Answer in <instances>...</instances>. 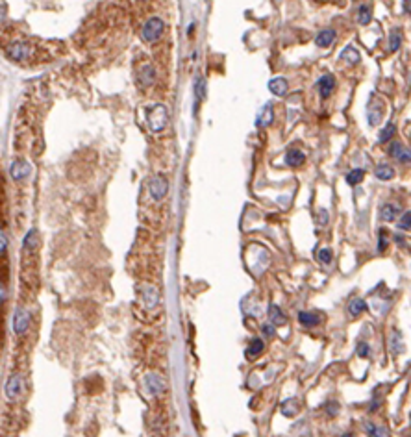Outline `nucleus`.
<instances>
[{"label": "nucleus", "mask_w": 411, "mask_h": 437, "mask_svg": "<svg viewBox=\"0 0 411 437\" xmlns=\"http://www.w3.org/2000/svg\"><path fill=\"white\" fill-rule=\"evenodd\" d=\"M22 391V376L21 374H11L6 382V396L9 400H15Z\"/></svg>", "instance_id": "6e6552de"}, {"label": "nucleus", "mask_w": 411, "mask_h": 437, "mask_svg": "<svg viewBox=\"0 0 411 437\" xmlns=\"http://www.w3.org/2000/svg\"><path fill=\"white\" fill-rule=\"evenodd\" d=\"M269 89L274 97H284L287 91V80L285 78H274L269 82Z\"/></svg>", "instance_id": "f3484780"}, {"label": "nucleus", "mask_w": 411, "mask_h": 437, "mask_svg": "<svg viewBox=\"0 0 411 437\" xmlns=\"http://www.w3.org/2000/svg\"><path fill=\"white\" fill-rule=\"evenodd\" d=\"M365 430L370 437H391L389 430L385 426H378V424L372 423H365Z\"/></svg>", "instance_id": "412c9836"}, {"label": "nucleus", "mask_w": 411, "mask_h": 437, "mask_svg": "<svg viewBox=\"0 0 411 437\" xmlns=\"http://www.w3.org/2000/svg\"><path fill=\"white\" fill-rule=\"evenodd\" d=\"M317 87H319L320 97H322V99H328L333 93V87H335V78H333L332 74H324V76L319 80Z\"/></svg>", "instance_id": "1a4fd4ad"}, {"label": "nucleus", "mask_w": 411, "mask_h": 437, "mask_svg": "<svg viewBox=\"0 0 411 437\" xmlns=\"http://www.w3.org/2000/svg\"><path fill=\"white\" fill-rule=\"evenodd\" d=\"M365 310H367V302L363 298H352L350 304H348V313L352 317H360Z\"/></svg>", "instance_id": "6ab92c4d"}, {"label": "nucleus", "mask_w": 411, "mask_h": 437, "mask_svg": "<svg viewBox=\"0 0 411 437\" xmlns=\"http://www.w3.org/2000/svg\"><path fill=\"white\" fill-rule=\"evenodd\" d=\"M282 413H284L285 417L297 415V413H298V402L295 400V398H289V400H285L284 404H282Z\"/></svg>", "instance_id": "a878e982"}, {"label": "nucleus", "mask_w": 411, "mask_h": 437, "mask_svg": "<svg viewBox=\"0 0 411 437\" xmlns=\"http://www.w3.org/2000/svg\"><path fill=\"white\" fill-rule=\"evenodd\" d=\"M270 122H272V106L267 104V106L263 108V113L259 115V119L256 120V124L259 128H265V126H269Z\"/></svg>", "instance_id": "5701e85b"}, {"label": "nucleus", "mask_w": 411, "mask_h": 437, "mask_svg": "<svg viewBox=\"0 0 411 437\" xmlns=\"http://www.w3.org/2000/svg\"><path fill=\"white\" fill-rule=\"evenodd\" d=\"M28 323H30V315L28 311L24 308H17L13 313V331L17 335H22L24 331L28 330Z\"/></svg>", "instance_id": "423d86ee"}, {"label": "nucleus", "mask_w": 411, "mask_h": 437, "mask_svg": "<svg viewBox=\"0 0 411 437\" xmlns=\"http://www.w3.org/2000/svg\"><path fill=\"white\" fill-rule=\"evenodd\" d=\"M319 217H320L319 218L320 224H322V226L326 224V222H328V212H326V210H320V212H319Z\"/></svg>", "instance_id": "4c0bfd02"}, {"label": "nucleus", "mask_w": 411, "mask_h": 437, "mask_svg": "<svg viewBox=\"0 0 411 437\" xmlns=\"http://www.w3.org/2000/svg\"><path fill=\"white\" fill-rule=\"evenodd\" d=\"M382 120V108H369V124L370 126H378Z\"/></svg>", "instance_id": "c756f323"}, {"label": "nucleus", "mask_w": 411, "mask_h": 437, "mask_svg": "<svg viewBox=\"0 0 411 437\" xmlns=\"http://www.w3.org/2000/svg\"><path fill=\"white\" fill-rule=\"evenodd\" d=\"M149 191H150V197L154 198V200H161V198L167 195V191H169V182H167V178L161 176V174L152 176L149 182Z\"/></svg>", "instance_id": "7ed1b4c3"}, {"label": "nucleus", "mask_w": 411, "mask_h": 437, "mask_svg": "<svg viewBox=\"0 0 411 437\" xmlns=\"http://www.w3.org/2000/svg\"><path fill=\"white\" fill-rule=\"evenodd\" d=\"M37 243H39V237H37V230H30L28 233H26V237H24V250L26 252H30V250H34V248H37Z\"/></svg>", "instance_id": "b1692460"}, {"label": "nucleus", "mask_w": 411, "mask_h": 437, "mask_svg": "<svg viewBox=\"0 0 411 437\" xmlns=\"http://www.w3.org/2000/svg\"><path fill=\"white\" fill-rule=\"evenodd\" d=\"M263 333H265V335H274V333H276V330H274V325L270 323V325L263 326Z\"/></svg>", "instance_id": "e433bc0d"}, {"label": "nucleus", "mask_w": 411, "mask_h": 437, "mask_svg": "<svg viewBox=\"0 0 411 437\" xmlns=\"http://www.w3.org/2000/svg\"><path fill=\"white\" fill-rule=\"evenodd\" d=\"M30 174H32V165L26 160H17L9 167V176L13 178L15 182H21L24 178H28Z\"/></svg>", "instance_id": "39448f33"}, {"label": "nucleus", "mask_w": 411, "mask_h": 437, "mask_svg": "<svg viewBox=\"0 0 411 437\" xmlns=\"http://www.w3.org/2000/svg\"><path fill=\"white\" fill-rule=\"evenodd\" d=\"M389 345H391V352L393 354H400L404 350V343H402V335L398 333L397 330L391 333V339H389Z\"/></svg>", "instance_id": "4be33fe9"}, {"label": "nucleus", "mask_w": 411, "mask_h": 437, "mask_svg": "<svg viewBox=\"0 0 411 437\" xmlns=\"http://www.w3.org/2000/svg\"><path fill=\"white\" fill-rule=\"evenodd\" d=\"M304 162H306V154L302 150H298V148H291L289 152L285 154V163H287L289 167H300Z\"/></svg>", "instance_id": "f8f14e48"}, {"label": "nucleus", "mask_w": 411, "mask_h": 437, "mask_svg": "<svg viewBox=\"0 0 411 437\" xmlns=\"http://www.w3.org/2000/svg\"><path fill=\"white\" fill-rule=\"evenodd\" d=\"M156 82V71H154V67H143L141 72H139V84L145 85V87H150V85Z\"/></svg>", "instance_id": "dca6fc26"}, {"label": "nucleus", "mask_w": 411, "mask_h": 437, "mask_svg": "<svg viewBox=\"0 0 411 437\" xmlns=\"http://www.w3.org/2000/svg\"><path fill=\"white\" fill-rule=\"evenodd\" d=\"M387 230H380L378 232V237H380V241H378V252H383L385 248H387V243H389V237H387Z\"/></svg>", "instance_id": "2f4dec72"}, {"label": "nucleus", "mask_w": 411, "mask_h": 437, "mask_svg": "<svg viewBox=\"0 0 411 437\" xmlns=\"http://www.w3.org/2000/svg\"><path fill=\"white\" fill-rule=\"evenodd\" d=\"M356 352H358V356H360V358H369L370 346L361 341V343H358V346H356Z\"/></svg>", "instance_id": "f704fd0d"}, {"label": "nucleus", "mask_w": 411, "mask_h": 437, "mask_svg": "<svg viewBox=\"0 0 411 437\" xmlns=\"http://www.w3.org/2000/svg\"><path fill=\"white\" fill-rule=\"evenodd\" d=\"M398 215H400V206L398 204L387 202V204H383L382 208H380V218H382V220L391 222V220H395Z\"/></svg>", "instance_id": "9d476101"}, {"label": "nucleus", "mask_w": 411, "mask_h": 437, "mask_svg": "<svg viewBox=\"0 0 411 437\" xmlns=\"http://www.w3.org/2000/svg\"><path fill=\"white\" fill-rule=\"evenodd\" d=\"M298 323L306 328H311V326H317L320 323V317L317 313H311V311H300L298 313Z\"/></svg>", "instance_id": "4468645a"}, {"label": "nucleus", "mask_w": 411, "mask_h": 437, "mask_svg": "<svg viewBox=\"0 0 411 437\" xmlns=\"http://www.w3.org/2000/svg\"><path fill=\"white\" fill-rule=\"evenodd\" d=\"M269 319H270V323L276 325V326H284L285 323H287L285 315L282 313V310L278 308L276 304H270L269 306Z\"/></svg>", "instance_id": "a211bd4d"}, {"label": "nucleus", "mask_w": 411, "mask_h": 437, "mask_svg": "<svg viewBox=\"0 0 411 437\" xmlns=\"http://www.w3.org/2000/svg\"><path fill=\"white\" fill-rule=\"evenodd\" d=\"M395 132H397V126H395L393 122H389V124H387V126L383 128L382 132H380V137H378V139H380V143H387V141H391V137L395 135Z\"/></svg>", "instance_id": "c85d7f7f"}, {"label": "nucleus", "mask_w": 411, "mask_h": 437, "mask_svg": "<svg viewBox=\"0 0 411 437\" xmlns=\"http://www.w3.org/2000/svg\"><path fill=\"white\" fill-rule=\"evenodd\" d=\"M341 57H343L345 61H348L350 65H356L358 61H360V52H358L354 47H347V49L343 50Z\"/></svg>", "instance_id": "393cba45"}, {"label": "nucleus", "mask_w": 411, "mask_h": 437, "mask_svg": "<svg viewBox=\"0 0 411 437\" xmlns=\"http://www.w3.org/2000/svg\"><path fill=\"white\" fill-rule=\"evenodd\" d=\"M389 156L398 160L400 163H411V147H406L402 143H391L389 147Z\"/></svg>", "instance_id": "0eeeda50"}, {"label": "nucleus", "mask_w": 411, "mask_h": 437, "mask_svg": "<svg viewBox=\"0 0 411 437\" xmlns=\"http://www.w3.org/2000/svg\"><path fill=\"white\" fill-rule=\"evenodd\" d=\"M145 385H147V389H149L152 395H159L165 389L163 380H161L159 376H156V374H149V376L145 378Z\"/></svg>", "instance_id": "9b49d317"}, {"label": "nucleus", "mask_w": 411, "mask_h": 437, "mask_svg": "<svg viewBox=\"0 0 411 437\" xmlns=\"http://www.w3.org/2000/svg\"><path fill=\"white\" fill-rule=\"evenodd\" d=\"M263 348H265V345H263V341L259 337L250 339L248 348H247V358H248V360H256V358L263 352Z\"/></svg>", "instance_id": "2eb2a0df"}, {"label": "nucleus", "mask_w": 411, "mask_h": 437, "mask_svg": "<svg viewBox=\"0 0 411 437\" xmlns=\"http://www.w3.org/2000/svg\"><path fill=\"white\" fill-rule=\"evenodd\" d=\"M163 28L165 24L159 17H150L149 21L145 22V26H143V39L147 43L157 41L161 37V34H163Z\"/></svg>", "instance_id": "f03ea898"}, {"label": "nucleus", "mask_w": 411, "mask_h": 437, "mask_svg": "<svg viewBox=\"0 0 411 437\" xmlns=\"http://www.w3.org/2000/svg\"><path fill=\"white\" fill-rule=\"evenodd\" d=\"M376 178H378V180H382V182L393 180V178H395V169H393L391 165H385V163H382V165H378V167H376Z\"/></svg>", "instance_id": "aec40b11"}, {"label": "nucleus", "mask_w": 411, "mask_h": 437, "mask_svg": "<svg viewBox=\"0 0 411 437\" xmlns=\"http://www.w3.org/2000/svg\"><path fill=\"white\" fill-rule=\"evenodd\" d=\"M404 11H408V13H411V0H404Z\"/></svg>", "instance_id": "58836bf2"}, {"label": "nucleus", "mask_w": 411, "mask_h": 437, "mask_svg": "<svg viewBox=\"0 0 411 437\" xmlns=\"http://www.w3.org/2000/svg\"><path fill=\"white\" fill-rule=\"evenodd\" d=\"M398 228L400 230H411V212L402 213V217L398 220Z\"/></svg>", "instance_id": "473e14b6"}, {"label": "nucleus", "mask_w": 411, "mask_h": 437, "mask_svg": "<svg viewBox=\"0 0 411 437\" xmlns=\"http://www.w3.org/2000/svg\"><path fill=\"white\" fill-rule=\"evenodd\" d=\"M343 437H354V436H352V434H345Z\"/></svg>", "instance_id": "ea45409f"}, {"label": "nucleus", "mask_w": 411, "mask_h": 437, "mask_svg": "<svg viewBox=\"0 0 411 437\" xmlns=\"http://www.w3.org/2000/svg\"><path fill=\"white\" fill-rule=\"evenodd\" d=\"M317 260L320 263H330L332 261V250L330 248H320L319 252H317Z\"/></svg>", "instance_id": "72a5a7b5"}, {"label": "nucleus", "mask_w": 411, "mask_h": 437, "mask_svg": "<svg viewBox=\"0 0 411 437\" xmlns=\"http://www.w3.org/2000/svg\"><path fill=\"white\" fill-rule=\"evenodd\" d=\"M400 43H402L400 32H398V30H393V32H391V37H389V50L391 52H397V50L400 49Z\"/></svg>", "instance_id": "7c9ffc66"}, {"label": "nucleus", "mask_w": 411, "mask_h": 437, "mask_svg": "<svg viewBox=\"0 0 411 437\" xmlns=\"http://www.w3.org/2000/svg\"><path fill=\"white\" fill-rule=\"evenodd\" d=\"M370 17H372V13H370V7L369 6H360V9H358V22L360 24H369L370 22Z\"/></svg>", "instance_id": "cd10ccee"}, {"label": "nucleus", "mask_w": 411, "mask_h": 437, "mask_svg": "<svg viewBox=\"0 0 411 437\" xmlns=\"http://www.w3.org/2000/svg\"><path fill=\"white\" fill-rule=\"evenodd\" d=\"M204 80H202V78H199V80H197V89H195V91H197V99L199 100H202L204 99Z\"/></svg>", "instance_id": "c9c22d12"}, {"label": "nucleus", "mask_w": 411, "mask_h": 437, "mask_svg": "<svg viewBox=\"0 0 411 437\" xmlns=\"http://www.w3.org/2000/svg\"><path fill=\"white\" fill-rule=\"evenodd\" d=\"M169 120V111L163 104H154L147 108V122L152 132H161Z\"/></svg>", "instance_id": "f257e3e1"}, {"label": "nucleus", "mask_w": 411, "mask_h": 437, "mask_svg": "<svg viewBox=\"0 0 411 437\" xmlns=\"http://www.w3.org/2000/svg\"><path fill=\"white\" fill-rule=\"evenodd\" d=\"M363 178H365V170H363V169H354V170H350V172L347 174V182H348V185H358Z\"/></svg>", "instance_id": "bb28decb"}, {"label": "nucleus", "mask_w": 411, "mask_h": 437, "mask_svg": "<svg viewBox=\"0 0 411 437\" xmlns=\"http://www.w3.org/2000/svg\"><path fill=\"white\" fill-rule=\"evenodd\" d=\"M7 56L13 61H22L30 56V45L28 41H13L7 47Z\"/></svg>", "instance_id": "20e7f679"}, {"label": "nucleus", "mask_w": 411, "mask_h": 437, "mask_svg": "<svg viewBox=\"0 0 411 437\" xmlns=\"http://www.w3.org/2000/svg\"><path fill=\"white\" fill-rule=\"evenodd\" d=\"M333 41H335V30L332 28L322 30L319 36L315 37V43H317V47H320V49H328Z\"/></svg>", "instance_id": "ddd939ff"}]
</instances>
